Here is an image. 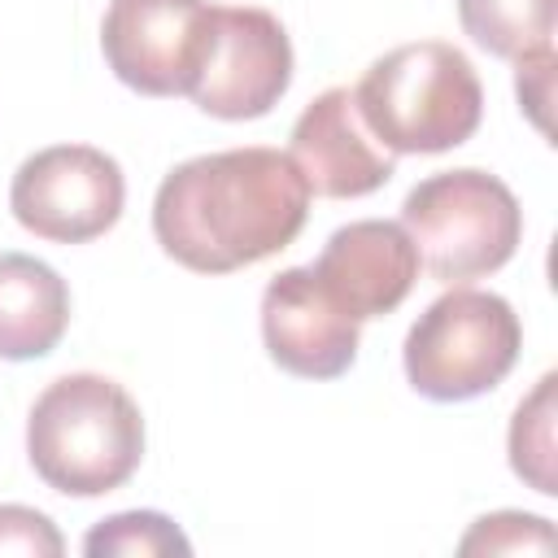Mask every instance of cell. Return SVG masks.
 I'll use <instances>...</instances> for the list:
<instances>
[{
    "instance_id": "cell-4",
    "label": "cell",
    "mask_w": 558,
    "mask_h": 558,
    "mask_svg": "<svg viewBox=\"0 0 558 558\" xmlns=\"http://www.w3.org/2000/svg\"><path fill=\"white\" fill-rule=\"evenodd\" d=\"M401 227L440 283H466L501 270L523 240V209L514 192L488 170H445L410 187Z\"/></svg>"
},
{
    "instance_id": "cell-17",
    "label": "cell",
    "mask_w": 558,
    "mask_h": 558,
    "mask_svg": "<svg viewBox=\"0 0 558 558\" xmlns=\"http://www.w3.org/2000/svg\"><path fill=\"white\" fill-rule=\"evenodd\" d=\"M0 554H26V558H61L65 541L57 523L44 510L31 506H0Z\"/></svg>"
},
{
    "instance_id": "cell-14",
    "label": "cell",
    "mask_w": 558,
    "mask_h": 558,
    "mask_svg": "<svg viewBox=\"0 0 558 558\" xmlns=\"http://www.w3.org/2000/svg\"><path fill=\"white\" fill-rule=\"evenodd\" d=\"M554 388H558V375H541L536 388L519 401V410L510 418V466L527 488H536L545 497L558 493V475H554V458H558L554 453V418H558Z\"/></svg>"
},
{
    "instance_id": "cell-5",
    "label": "cell",
    "mask_w": 558,
    "mask_h": 558,
    "mask_svg": "<svg viewBox=\"0 0 558 558\" xmlns=\"http://www.w3.org/2000/svg\"><path fill=\"white\" fill-rule=\"evenodd\" d=\"M523 327L506 296L449 288L405 336V379L427 401H471L493 392L519 362Z\"/></svg>"
},
{
    "instance_id": "cell-15",
    "label": "cell",
    "mask_w": 558,
    "mask_h": 558,
    "mask_svg": "<svg viewBox=\"0 0 558 558\" xmlns=\"http://www.w3.org/2000/svg\"><path fill=\"white\" fill-rule=\"evenodd\" d=\"M83 554L87 558H161V554H192V541L179 532L174 519L157 514V510H122L100 519L87 536H83Z\"/></svg>"
},
{
    "instance_id": "cell-13",
    "label": "cell",
    "mask_w": 558,
    "mask_h": 558,
    "mask_svg": "<svg viewBox=\"0 0 558 558\" xmlns=\"http://www.w3.org/2000/svg\"><path fill=\"white\" fill-rule=\"evenodd\" d=\"M554 4L558 0H458V17L484 52L523 61L554 52Z\"/></svg>"
},
{
    "instance_id": "cell-8",
    "label": "cell",
    "mask_w": 558,
    "mask_h": 558,
    "mask_svg": "<svg viewBox=\"0 0 558 558\" xmlns=\"http://www.w3.org/2000/svg\"><path fill=\"white\" fill-rule=\"evenodd\" d=\"M292 83V44L275 13L266 9H218L205 65L192 83V105L222 122L262 118L279 105Z\"/></svg>"
},
{
    "instance_id": "cell-16",
    "label": "cell",
    "mask_w": 558,
    "mask_h": 558,
    "mask_svg": "<svg viewBox=\"0 0 558 558\" xmlns=\"http://www.w3.org/2000/svg\"><path fill=\"white\" fill-rule=\"evenodd\" d=\"M554 527L541 514L523 510H497L471 523V532L458 541V554H549Z\"/></svg>"
},
{
    "instance_id": "cell-18",
    "label": "cell",
    "mask_w": 558,
    "mask_h": 558,
    "mask_svg": "<svg viewBox=\"0 0 558 558\" xmlns=\"http://www.w3.org/2000/svg\"><path fill=\"white\" fill-rule=\"evenodd\" d=\"M514 65H519V74H514L519 105L527 109L532 126L541 135H549V96H554V65H558V57L554 52H536V57H523Z\"/></svg>"
},
{
    "instance_id": "cell-3",
    "label": "cell",
    "mask_w": 558,
    "mask_h": 558,
    "mask_svg": "<svg viewBox=\"0 0 558 558\" xmlns=\"http://www.w3.org/2000/svg\"><path fill=\"white\" fill-rule=\"evenodd\" d=\"M366 131L388 153H449L466 144L484 113V87L462 48L418 39L384 52L353 87Z\"/></svg>"
},
{
    "instance_id": "cell-12",
    "label": "cell",
    "mask_w": 558,
    "mask_h": 558,
    "mask_svg": "<svg viewBox=\"0 0 558 558\" xmlns=\"http://www.w3.org/2000/svg\"><path fill=\"white\" fill-rule=\"evenodd\" d=\"M70 327V288L65 279L31 257L0 253V357L31 362L61 344Z\"/></svg>"
},
{
    "instance_id": "cell-6",
    "label": "cell",
    "mask_w": 558,
    "mask_h": 558,
    "mask_svg": "<svg viewBox=\"0 0 558 558\" xmlns=\"http://www.w3.org/2000/svg\"><path fill=\"white\" fill-rule=\"evenodd\" d=\"M122 166L92 144H52L31 153L9 187L13 218L52 244H87L122 218Z\"/></svg>"
},
{
    "instance_id": "cell-1",
    "label": "cell",
    "mask_w": 558,
    "mask_h": 558,
    "mask_svg": "<svg viewBox=\"0 0 558 558\" xmlns=\"http://www.w3.org/2000/svg\"><path fill=\"white\" fill-rule=\"evenodd\" d=\"M310 214V187L279 148H227L174 166L153 196V235L196 275H231L288 248Z\"/></svg>"
},
{
    "instance_id": "cell-11",
    "label": "cell",
    "mask_w": 558,
    "mask_h": 558,
    "mask_svg": "<svg viewBox=\"0 0 558 558\" xmlns=\"http://www.w3.org/2000/svg\"><path fill=\"white\" fill-rule=\"evenodd\" d=\"M310 270L344 314L366 323L392 314L410 296L418 279V248L401 222L357 218L331 231Z\"/></svg>"
},
{
    "instance_id": "cell-9",
    "label": "cell",
    "mask_w": 558,
    "mask_h": 558,
    "mask_svg": "<svg viewBox=\"0 0 558 558\" xmlns=\"http://www.w3.org/2000/svg\"><path fill=\"white\" fill-rule=\"evenodd\" d=\"M357 318L344 314L310 266L279 270L262 292V340L275 366L301 379H336L357 357Z\"/></svg>"
},
{
    "instance_id": "cell-10",
    "label": "cell",
    "mask_w": 558,
    "mask_h": 558,
    "mask_svg": "<svg viewBox=\"0 0 558 558\" xmlns=\"http://www.w3.org/2000/svg\"><path fill=\"white\" fill-rule=\"evenodd\" d=\"M310 196L353 201L371 196L392 179V153L366 131L353 87H327L292 122V148Z\"/></svg>"
},
{
    "instance_id": "cell-7",
    "label": "cell",
    "mask_w": 558,
    "mask_h": 558,
    "mask_svg": "<svg viewBox=\"0 0 558 558\" xmlns=\"http://www.w3.org/2000/svg\"><path fill=\"white\" fill-rule=\"evenodd\" d=\"M214 35L205 0H109L100 48L109 70L140 96H187Z\"/></svg>"
},
{
    "instance_id": "cell-2",
    "label": "cell",
    "mask_w": 558,
    "mask_h": 558,
    "mask_svg": "<svg viewBox=\"0 0 558 558\" xmlns=\"http://www.w3.org/2000/svg\"><path fill=\"white\" fill-rule=\"evenodd\" d=\"M26 458L35 475L65 497L113 493L144 458L140 405L109 375H61L31 405Z\"/></svg>"
}]
</instances>
